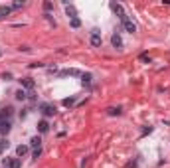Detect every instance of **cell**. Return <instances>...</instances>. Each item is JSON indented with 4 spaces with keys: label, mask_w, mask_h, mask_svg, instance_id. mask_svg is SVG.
<instances>
[{
    "label": "cell",
    "mask_w": 170,
    "mask_h": 168,
    "mask_svg": "<svg viewBox=\"0 0 170 168\" xmlns=\"http://www.w3.org/2000/svg\"><path fill=\"white\" fill-rule=\"evenodd\" d=\"M111 10H113L115 14L119 16V18H123V16H127V12H125V8L121 4H117V2H111Z\"/></svg>",
    "instance_id": "8"
},
{
    "label": "cell",
    "mask_w": 170,
    "mask_h": 168,
    "mask_svg": "<svg viewBox=\"0 0 170 168\" xmlns=\"http://www.w3.org/2000/svg\"><path fill=\"white\" fill-rule=\"evenodd\" d=\"M107 113H109V115H111V117H115V115H121V113H123V109H121V107H109V109H107Z\"/></svg>",
    "instance_id": "15"
},
{
    "label": "cell",
    "mask_w": 170,
    "mask_h": 168,
    "mask_svg": "<svg viewBox=\"0 0 170 168\" xmlns=\"http://www.w3.org/2000/svg\"><path fill=\"white\" fill-rule=\"evenodd\" d=\"M119 20H121V26H123V28L127 30L129 34H135V32H137V26H135V22L129 18V14L123 16V18H119Z\"/></svg>",
    "instance_id": "3"
},
{
    "label": "cell",
    "mask_w": 170,
    "mask_h": 168,
    "mask_svg": "<svg viewBox=\"0 0 170 168\" xmlns=\"http://www.w3.org/2000/svg\"><path fill=\"white\" fill-rule=\"evenodd\" d=\"M59 77H65V75H71V77H81V71L79 69H63V71L57 73Z\"/></svg>",
    "instance_id": "10"
},
{
    "label": "cell",
    "mask_w": 170,
    "mask_h": 168,
    "mask_svg": "<svg viewBox=\"0 0 170 168\" xmlns=\"http://www.w3.org/2000/svg\"><path fill=\"white\" fill-rule=\"evenodd\" d=\"M14 97H16L18 101H26V99H28V91H26V89H18Z\"/></svg>",
    "instance_id": "14"
},
{
    "label": "cell",
    "mask_w": 170,
    "mask_h": 168,
    "mask_svg": "<svg viewBox=\"0 0 170 168\" xmlns=\"http://www.w3.org/2000/svg\"><path fill=\"white\" fill-rule=\"evenodd\" d=\"M73 103H75V97H69V99H63V105H65V107H71V105H73Z\"/></svg>",
    "instance_id": "20"
},
{
    "label": "cell",
    "mask_w": 170,
    "mask_h": 168,
    "mask_svg": "<svg viewBox=\"0 0 170 168\" xmlns=\"http://www.w3.org/2000/svg\"><path fill=\"white\" fill-rule=\"evenodd\" d=\"M89 42H91V46H93V48H101V46H103V38H101V32H99L97 28L91 30V34H89Z\"/></svg>",
    "instance_id": "2"
},
{
    "label": "cell",
    "mask_w": 170,
    "mask_h": 168,
    "mask_svg": "<svg viewBox=\"0 0 170 168\" xmlns=\"http://www.w3.org/2000/svg\"><path fill=\"white\" fill-rule=\"evenodd\" d=\"M20 85H22V89H26V91H34V87H36V83H34L32 77H22L20 79Z\"/></svg>",
    "instance_id": "6"
},
{
    "label": "cell",
    "mask_w": 170,
    "mask_h": 168,
    "mask_svg": "<svg viewBox=\"0 0 170 168\" xmlns=\"http://www.w3.org/2000/svg\"><path fill=\"white\" fill-rule=\"evenodd\" d=\"M30 67H32V69L34 67H44V63H30Z\"/></svg>",
    "instance_id": "24"
},
{
    "label": "cell",
    "mask_w": 170,
    "mask_h": 168,
    "mask_svg": "<svg viewBox=\"0 0 170 168\" xmlns=\"http://www.w3.org/2000/svg\"><path fill=\"white\" fill-rule=\"evenodd\" d=\"M4 18H6V16H2V14H0V20H4Z\"/></svg>",
    "instance_id": "25"
},
{
    "label": "cell",
    "mask_w": 170,
    "mask_h": 168,
    "mask_svg": "<svg viewBox=\"0 0 170 168\" xmlns=\"http://www.w3.org/2000/svg\"><path fill=\"white\" fill-rule=\"evenodd\" d=\"M141 62H144V63H150V58H148L147 53H142V56H141Z\"/></svg>",
    "instance_id": "23"
},
{
    "label": "cell",
    "mask_w": 170,
    "mask_h": 168,
    "mask_svg": "<svg viewBox=\"0 0 170 168\" xmlns=\"http://www.w3.org/2000/svg\"><path fill=\"white\" fill-rule=\"evenodd\" d=\"M10 6H12V10H20L24 6V2H22V0H16V2H12Z\"/></svg>",
    "instance_id": "18"
},
{
    "label": "cell",
    "mask_w": 170,
    "mask_h": 168,
    "mask_svg": "<svg viewBox=\"0 0 170 168\" xmlns=\"http://www.w3.org/2000/svg\"><path fill=\"white\" fill-rule=\"evenodd\" d=\"M69 26H71V28H79V26H81V20L79 18H71L69 20Z\"/></svg>",
    "instance_id": "17"
},
{
    "label": "cell",
    "mask_w": 170,
    "mask_h": 168,
    "mask_svg": "<svg viewBox=\"0 0 170 168\" xmlns=\"http://www.w3.org/2000/svg\"><path fill=\"white\" fill-rule=\"evenodd\" d=\"M40 156H42V148H36V150L32 152V158H34V160H38Z\"/></svg>",
    "instance_id": "21"
},
{
    "label": "cell",
    "mask_w": 170,
    "mask_h": 168,
    "mask_svg": "<svg viewBox=\"0 0 170 168\" xmlns=\"http://www.w3.org/2000/svg\"><path fill=\"white\" fill-rule=\"evenodd\" d=\"M40 111H42L46 117H53L56 115V107L52 105V103H40V107H38Z\"/></svg>",
    "instance_id": "4"
},
{
    "label": "cell",
    "mask_w": 170,
    "mask_h": 168,
    "mask_svg": "<svg viewBox=\"0 0 170 168\" xmlns=\"http://www.w3.org/2000/svg\"><path fill=\"white\" fill-rule=\"evenodd\" d=\"M20 158L14 156V158H2V168H20Z\"/></svg>",
    "instance_id": "5"
},
{
    "label": "cell",
    "mask_w": 170,
    "mask_h": 168,
    "mask_svg": "<svg viewBox=\"0 0 170 168\" xmlns=\"http://www.w3.org/2000/svg\"><path fill=\"white\" fill-rule=\"evenodd\" d=\"M12 119H14V109L12 107H6V109L0 111V134L6 136L12 129Z\"/></svg>",
    "instance_id": "1"
},
{
    "label": "cell",
    "mask_w": 170,
    "mask_h": 168,
    "mask_svg": "<svg viewBox=\"0 0 170 168\" xmlns=\"http://www.w3.org/2000/svg\"><path fill=\"white\" fill-rule=\"evenodd\" d=\"M111 44H113L115 50H123V38H121V34L115 32L113 36H111Z\"/></svg>",
    "instance_id": "7"
},
{
    "label": "cell",
    "mask_w": 170,
    "mask_h": 168,
    "mask_svg": "<svg viewBox=\"0 0 170 168\" xmlns=\"http://www.w3.org/2000/svg\"><path fill=\"white\" fill-rule=\"evenodd\" d=\"M0 58H2V50H0Z\"/></svg>",
    "instance_id": "26"
},
{
    "label": "cell",
    "mask_w": 170,
    "mask_h": 168,
    "mask_svg": "<svg viewBox=\"0 0 170 168\" xmlns=\"http://www.w3.org/2000/svg\"><path fill=\"white\" fill-rule=\"evenodd\" d=\"M47 130H50V123H47V121L46 119H42V121H40V123H38V133H47Z\"/></svg>",
    "instance_id": "13"
},
{
    "label": "cell",
    "mask_w": 170,
    "mask_h": 168,
    "mask_svg": "<svg viewBox=\"0 0 170 168\" xmlns=\"http://www.w3.org/2000/svg\"><path fill=\"white\" fill-rule=\"evenodd\" d=\"M28 152H30V144H20V146H16V156H18V158L26 156Z\"/></svg>",
    "instance_id": "9"
},
{
    "label": "cell",
    "mask_w": 170,
    "mask_h": 168,
    "mask_svg": "<svg viewBox=\"0 0 170 168\" xmlns=\"http://www.w3.org/2000/svg\"><path fill=\"white\" fill-rule=\"evenodd\" d=\"M91 79H93V77H91V73H81V83H83V85L89 87L91 85Z\"/></svg>",
    "instance_id": "16"
},
{
    "label": "cell",
    "mask_w": 170,
    "mask_h": 168,
    "mask_svg": "<svg viewBox=\"0 0 170 168\" xmlns=\"http://www.w3.org/2000/svg\"><path fill=\"white\" fill-rule=\"evenodd\" d=\"M65 14L69 16V20H71V18H77V10H75V6H73V4H65Z\"/></svg>",
    "instance_id": "12"
},
{
    "label": "cell",
    "mask_w": 170,
    "mask_h": 168,
    "mask_svg": "<svg viewBox=\"0 0 170 168\" xmlns=\"http://www.w3.org/2000/svg\"><path fill=\"white\" fill-rule=\"evenodd\" d=\"M44 10H46V14H50V12L53 10V4L52 2H44Z\"/></svg>",
    "instance_id": "19"
},
{
    "label": "cell",
    "mask_w": 170,
    "mask_h": 168,
    "mask_svg": "<svg viewBox=\"0 0 170 168\" xmlns=\"http://www.w3.org/2000/svg\"><path fill=\"white\" fill-rule=\"evenodd\" d=\"M2 79L4 81H12V73H2Z\"/></svg>",
    "instance_id": "22"
},
{
    "label": "cell",
    "mask_w": 170,
    "mask_h": 168,
    "mask_svg": "<svg viewBox=\"0 0 170 168\" xmlns=\"http://www.w3.org/2000/svg\"><path fill=\"white\" fill-rule=\"evenodd\" d=\"M30 148H42V139H40L38 134H36V136H32V139H30Z\"/></svg>",
    "instance_id": "11"
}]
</instances>
